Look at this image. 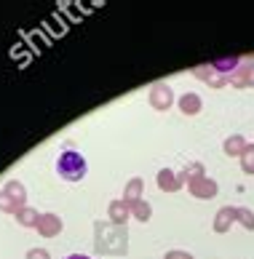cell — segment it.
Masks as SVG:
<instances>
[{"mask_svg":"<svg viewBox=\"0 0 254 259\" xmlns=\"http://www.w3.org/2000/svg\"><path fill=\"white\" fill-rule=\"evenodd\" d=\"M150 214H153L150 203H144V200H136V203H131V217H136L139 222H148Z\"/></svg>","mask_w":254,"mask_h":259,"instance_id":"15","label":"cell"},{"mask_svg":"<svg viewBox=\"0 0 254 259\" xmlns=\"http://www.w3.org/2000/svg\"><path fill=\"white\" fill-rule=\"evenodd\" d=\"M0 208H3V211H11V214H16V211H22V206H19L16 200L6 193V190H0Z\"/></svg>","mask_w":254,"mask_h":259,"instance_id":"17","label":"cell"},{"mask_svg":"<svg viewBox=\"0 0 254 259\" xmlns=\"http://www.w3.org/2000/svg\"><path fill=\"white\" fill-rule=\"evenodd\" d=\"M188 190L195 195V198H214L217 195V182L209 179V177H198V179H193Z\"/></svg>","mask_w":254,"mask_h":259,"instance_id":"3","label":"cell"},{"mask_svg":"<svg viewBox=\"0 0 254 259\" xmlns=\"http://www.w3.org/2000/svg\"><path fill=\"white\" fill-rule=\"evenodd\" d=\"M96 251L99 254H126L129 243H126V225H107V222H96Z\"/></svg>","mask_w":254,"mask_h":259,"instance_id":"1","label":"cell"},{"mask_svg":"<svg viewBox=\"0 0 254 259\" xmlns=\"http://www.w3.org/2000/svg\"><path fill=\"white\" fill-rule=\"evenodd\" d=\"M236 219L246 227V230H254V211L249 208H236Z\"/></svg>","mask_w":254,"mask_h":259,"instance_id":"19","label":"cell"},{"mask_svg":"<svg viewBox=\"0 0 254 259\" xmlns=\"http://www.w3.org/2000/svg\"><path fill=\"white\" fill-rule=\"evenodd\" d=\"M142 190H144V182H142L139 177L131 179V182H129V187L123 190V200H126L129 206H131V203H136V200L142 198Z\"/></svg>","mask_w":254,"mask_h":259,"instance_id":"10","label":"cell"},{"mask_svg":"<svg viewBox=\"0 0 254 259\" xmlns=\"http://www.w3.org/2000/svg\"><path fill=\"white\" fill-rule=\"evenodd\" d=\"M38 233L46 238H54L62 233V219L56 214H41V222H38Z\"/></svg>","mask_w":254,"mask_h":259,"instance_id":"5","label":"cell"},{"mask_svg":"<svg viewBox=\"0 0 254 259\" xmlns=\"http://www.w3.org/2000/svg\"><path fill=\"white\" fill-rule=\"evenodd\" d=\"M230 83H233V85H238V89H243V85L254 83V62H249V64L238 67V70L230 75Z\"/></svg>","mask_w":254,"mask_h":259,"instance_id":"6","label":"cell"},{"mask_svg":"<svg viewBox=\"0 0 254 259\" xmlns=\"http://www.w3.org/2000/svg\"><path fill=\"white\" fill-rule=\"evenodd\" d=\"M225 152H228V155H236V158H241L243 155V150H246L249 145H246V139L243 137H230V139H225Z\"/></svg>","mask_w":254,"mask_h":259,"instance_id":"12","label":"cell"},{"mask_svg":"<svg viewBox=\"0 0 254 259\" xmlns=\"http://www.w3.org/2000/svg\"><path fill=\"white\" fill-rule=\"evenodd\" d=\"M179 110L185 115H198L201 112V97L198 94H185V97L179 99Z\"/></svg>","mask_w":254,"mask_h":259,"instance_id":"11","label":"cell"},{"mask_svg":"<svg viewBox=\"0 0 254 259\" xmlns=\"http://www.w3.org/2000/svg\"><path fill=\"white\" fill-rule=\"evenodd\" d=\"M236 222V208H230V206H225L217 211V222H214V230L217 233H228V227Z\"/></svg>","mask_w":254,"mask_h":259,"instance_id":"9","label":"cell"},{"mask_svg":"<svg viewBox=\"0 0 254 259\" xmlns=\"http://www.w3.org/2000/svg\"><path fill=\"white\" fill-rule=\"evenodd\" d=\"M158 187L174 193V190L182 187V177H177V174H174V171H169V168H163V171H158Z\"/></svg>","mask_w":254,"mask_h":259,"instance_id":"8","label":"cell"},{"mask_svg":"<svg viewBox=\"0 0 254 259\" xmlns=\"http://www.w3.org/2000/svg\"><path fill=\"white\" fill-rule=\"evenodd\" d=\"M131 217V206L126 200H113L110 203V219L113 225H126V219Z\"/></svg>","mask_w":254,"mask_h":259,"instance_id":"7","label":"cell"},{"mask_svg":"<svg viewBox=\"0 0 254 259\" xmlns=\"http://www.w3.org/2000/svg\"><path fill=\"white\" fill-rule=\"evenodd\" d=\"M171 102H174V94H171L169 85H163V83L153 85V91H150V104H153L155 110H166Z\"/></svg>","mask_w":254,"mask_h":259,"instance_id":"4","label":"cell"},{"mask_svg":"<svg viewBox=\"0 0 254 259\" xmlns=\"http://www.w3.org/2000/svg\"><path fill=\"white\" fill-rule=\"evenodd\" d=\"M27 259H48V251L46 248H30V251H27Z\"/></svg>","mask_w":254,"mask_h":259,"instance_id":"20","label":"cell"},{"mask_svg":"<svg viewBox=\"0 0 254 259\" xmlns=\"http://www.w3.org/2000/svg\"><path fill=\"white\" fill-rule=\"evenodd\" d=\"M241 168L246 171V174H254V145H249L246 150H243V155H241Z\"/></svg>","mask_w":254,"mask_h":259,"instance_id":"18","label":"cell"},{"mask_svg":"<svg viewBox=\"0 0 254 259\" xmlns=\"http://www.w3.org/2000/svg\"><path fill=\"white\" fill-rule=\"evenodd\" d=\"M6 193L11 195V198L16 200V203L24 208V198H27V193H24V185H19V182H8V185H6Z\"/></svg>","mask_w":254,"mask_h":259,"instance_id":"16","label":"cell"},{"mask_svg":"<svg viewBox=\"0 0 254 259\" xmlns=\"http://www.w3.org/2000/svg\"><path fill=\"white\" fill-rule=\"evenodd\" d=\"M163 259H193V256H190L188 251H169Z\"/></svg>","mask_w":254,"mask_h":259,"instance_id":"21","label":"cell"},{"mask_svg":"<svg viewBox=\"0 0 254 259\" xmlns=\"http://www.w3.org/2000/svg\"><path fill=\"white\" fill-rule=\"evenodd\" d=\"M67 259H91V256H83V254H70Z\"/></svg>","mask_w":254,"mask_h":259,"instance_id":"22","label":"cell"},{"mask_svg":"<svg viewBox=\"0 0 254 259\" xmlns=\"http://www.w3.org/2000/svg\"><path fill=\"white\" fill-rule=\"evenodd\" d=\"M56 171L67 182H81L86 177V158L75 150H64L59 160H56Z\"/></svg>","mask_w":254,"mask_h":259,"instance_id":"2","label":"cell"},{"mask_svg":"<svg viewBox=\"0 0 254 259\" xmlns=\"http://www.w3.org/2000/svg\"><path fill=\"white\" fill-rule=\"evenodd\" d=\"M238 64H241V59L238 56H230V59H214L211 62V70H217V72H236L238 70Z\"/></svg>","mask_w":254,"mask_h":259,"instance_id":"14","label":"cell"},{"mask_svg":"<svg viewBox=\"0 0 254 259\" xmlns=\"http://www.w3.org/2000/svg\"><path fill=\"white\" fill-rule=\"evenodd\" d=\"M16 219H19V225H24V227H38V222H41V214H38L35 208H22V211H16Z\"/></svg>","mask_w":254,"mask_h":259,"instance_id":"13","label":"cell"}]
</instances>
